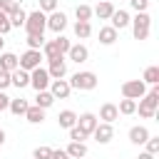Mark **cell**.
I'll use <instances>...</instances> for the list:
<instances>
[{
	"instance_id": "cell-41",
	"label": "cell",
	"mask_w": 159,
	"mask_h": 159,
	"mask_svg": "<svg viewBox=\"0 0 159 159\" xmlns=\"http://www.w3.org/2000/svg\"><path fill=\"white\" fill-rule=\"evenodd\" d=\"M50 159H70V157H67L65 149H52V157H50Z\"/></svg>"
},
{
	"instance_id": "cell-47",
	"label": "cell",
	"mask_w": 159,
	"mask_h": 159,
	"mask_svg": "<svg viewBox=\"0 0 159 159\" xmlns=\"http://www.w3.org/2000/svg\"><path fill=\"white\" fill-rule=\"evenodd\" d=\"M107 2H112V0H107Z\"/></svg>"
},
{
	"instance_id": "cell-17",
	"label": "cell",
	"mask_w": 159,
	"mask_h": 159,
	"mask_svg": "<svg viewBox=\"0 0 159 159\" xmlns=\"http://www.w3.org/2000/svg\"><path fill=\"white\" fill-rule=\"evenodd\" d=\"M114 10H117V7H114L112 2H107V0H99V5H97V7H92V15H97L99 20H109Z\"/></svg>"
},
{
	"instance_id": "cell-28",
	"label": "cell",
	"mask_w": 159,
	"mask_h": 159,
	"mask_svg": "<svg viewBox=\"0 0 159 159\" xmlns=\"http://www.w3.org/2000/svg\"><path fill=\"white\" fill-rule=\"evenodd\" d=\"M7 17H10V27H22V25H25V17H27V12H25L22 7H17V10H15V12H10Z\"/></svg>"
},
{
	"instance_id": "cell-44",
	"label": "cell",
	"mask_w": 159,
	"mask_h": 159,
	"mask_svg": "<svg viewBox=\"0 0 159 159\" xmlns=\"http://www.w3.org/2000/svg\"><path fill=\"white\" fill-rule=\"evenodd\" d=\"M2 144H5V129L0 127V147H2Z\"/></svg>"
},
{
	"instance_id": "cell-27",
	"label": "cell",
	"mask_w": 159,
	"mask_h": 159,
	"mask_svg": "<svg viewBox=\"0 0 159 159\" xmlns=\"http://www.w3.org/2000/svg\"><path fill=\"white\" fill-rule=\"evenodd\" d=\"M89 35H92V25L77 20V22H75V37H77V40H87Z\"/></svg>"
},
{
	"instance_id": "cell-10",
	"label": "cell",
	"mask_w": 159,
	"mask_h": 159,
	"mask_svg": "<svg viewBox=\"0 0 159 159\" xmlns=\"http://www.w3.org/2000/svg\"><path fill=\"white\" fill-rule=\"evenodd\" d=\"M92 137H94L97 144H109V142L114 139V129H112V124H107V122H97V127L92 129Z\"/></svg>"
},
{
	"instance_id": "cell-33",
	"label": "cell",
	"mask_w": 159,
	"mask_h": 159,
	"mask_svg": "<svg viewBox=\"0 0 159 159\" xmlns=\"http://www.w3.org/2000/svg\"><path fill=\"white\" fill-rule=\"evenodd\" d=\"M144 147H147L144 152H149V154L157 157V154H159V137H152V134H149V139L144 142Z\"/></svg>"
},
{
	"instance_id": "cell-14",
	"label": "cell",
	"mask_w": 159,
	"mask_h": 159,
	"mask_svg": "<svg viewBox=\"0 0 159 159\" xmlns=\"http://www.w3.org/2000/svg\"><path fill=\"white\" fill-rule=\"evenodd\" d=\"M97 114H92V112H82L80 117H77V127L82 129V132H87V134H92V129L97 127Z\"/></svg>"
},
{
	"instance_id": "cell-32",
	"label": "cell",
	"mask_w": 159,
	"mask_h": 159,
	"mask_svg": "<svg viewBox=\"0 0 159 159\" xmlns=\"http://www.w3.org/2000/svg\"><path fill=\"white\" fill-rule=\"evenodd\" d=\"M52 42H55V47L60 50V55H67V50H70V45H72V42H70V40L65 37V35H57V37H55Z\"/></svg>"
},
{
	"instance_id": "cell-40",
	"label": "cell",
	"mask_w": 159,
	"mask_h": 159,
	"mask_svg": "<svg viewBox=\"0 0 159 159\" xmlns=\"http://www.w3.org/2000/svg\"><path fill=\"white\" fill-rule=\"evenodd\" d=\"M17 7H20V0H7V2H5V7H2V12H5V15H10V12H15Z\"/></svg>"
},
{
	"instance_id": "cell-6",
	"label": "cell",
	"mask_w": 159,
	"mask_h": 159,
	"mask_svg": "<svg viewBox=\"0 0 159 159\" xmlns=\"http://www.w3.org/2000/svg\"><path fill=\"white\" fill-rule=\"evenodd\" d=\"M144 94H147V84L142 80H127L122 84V97L127 99H142Z\"/></svg>"
},
{
	"instance_id": "cell-21",
	"label": "cell",
	"mask_w": 159,
	"mask_h": 159,
	"mask_svg": "<svg viewBox=\"0 0 159 159\" xmlns=\"http://www.w3.org/2000/svg\"><path fill=\"white\" fill-rule=\"evenodd\" d=\"M22 117H25L30 124H40V122L45 119V109H42V107H37V104H30V107H27V112H25Z\"/></svg>"
},
{
	"instance_id": "cell-13",
	"label": "cell",
	"mask_w": 159,
	"mask_h": 159,
	"mask_svg": "<svg viewBox=\"0 0 159 159\" xmlns=\"http://www.w3.org/2000/svg\"><path fill=\"white\" fill-rule=\"evenodd\" d=\"M10 87H17V89H22V87H30V72L27 70H12L10 72Z\"/></svg>"
},
{
	"instance_id": "cell-34",
	"label": "cell",
	"mask_w": 159,
	"mask_h": 159,
	"mask_svg": "<svg viewBox=\"0 0 159 159\" xmlns=\"http://www.w3.org/2000/svg\"><path fill=\"white\" fill-rule=\"evenodd\" d=\"M87 137H89V134H87V132H82L77 124H75V127H70V139H72V142H84Z\"/></svg>"
},
{
	"instance_id": "cell-3",
	"label": "cell",
	"mask_w": 159,
	"mask_h": 159,
	"mask_svg": "<svg viewBox=\"0 0 159 159\" xmlns=\"http://www.w3.org/2000/svg\"><path fill=\"white\" fill-rule=\"evenodd\" d=\"M67 82H70V87H72V89L89 92V89H94V87H97V75H94V72H89V70H82V72H75Z\"/></svg>"
},
{
	"instance_id": "cell-38",
	"label": "cell",
	"mask_w": 159,
	"mask_h": 159,
	"mask_svg": "<svg viewBox=\"0 0 159 159\" xmlns=\"http://www.w3.org/2000/svg\"><path fill=\"white\" fill-rule=\"evenodd\" d=\"M129 5H132L137 12H147V7H149V0H129Z\"/></svg>"
},
{
	"instance_id": "cell-18",
	"label": "cell",
	"mask_w": 159,
	"mask_h": 159,
	"mask_svg": "<svg viewBox=\"0 0 159 159\" xmlns=\"http://www.w3.org/2000/svg\"><path fill=\"white\" fill-rule=\"evenodd\" d=\"M109 20H112V27H114V30H124V27L129 25V20H132V17H129V12H127V10H114Z\"/></svg>"
},
{
	"instance_id": "cell-43",
	"label": "cell",
	"mask_w": 159,
	"mask_h": 159,
	"mask_svg": "<svg viewBox=\"0 0 159 159\" xmlns=\"http://www.w3.org/2000/svg\"><path fill=\"white\" fill-rule=\"evenodd\" d=\"M137 159H157V157H154V154H149V152H142Z\"/></svg>"
},
{
	"instance_id": "cell-7",
	"label": "cell",
	"mask_w": 159,
	"mask_h": 159,
	"mask_svg": "<svg viewBox=\"0 0 159 159\" xmlns=\"http://www.w3.org/2000/svg\"><path fill=\"white\" fill-rule=\"evenodd\" d=\"M50 82H52V80H50V75H47L45 67H35V70H30V87H35V92L47 89Z\"/></svg>"
},
{
	"instance_id": "cell-5",
	"label": "cell",
	"mask_w": 159,
	"mask_h": 159,
	"mask_svg": "<svg viewBox=\"0 0 159 159\" xmlns=\"http://www.w3.org/2000/svg\"><path fill=\"white\" fill-rule=\"evenodd\" d=\"M45 57H42V52L40 50H25L20 57H17V67L20 70H35V67H40V62H42Z\"/></svg>"
},
{
	"instance_id": "cell-39",
	"label": "cell",
	"mask_w": 159,
	"mask_h": 159,
	"mask_svg": "<svg viewBox=\"0 0 159 159\" xmlns=\"http://www.w3.org/2000/svg\"><path fill=\"white\" fill-rule=\"evenodd\" d=\"M7 87H10V72L7 70H0V89L5 92Z\"/></svg>"
},
{
	"instance_id": "cell-46",
	"label": "cell",
	"mask_w": 159,
	"mask_h": 159,
	"mask_svg": "<svg viewBox=\"0 0 159 159\" xmlns=\"http://www.w3.org/2000/svg\"><path fill=\"white\" fill-rule=\"evenodd\" d=\"M5 2H7V0H0V10H2V7H5Z\"/></svg>"
},
{
	"instance_id": "cell-15",
	"label": "cell",
	"mask_w": 159,
	"mask_h": 159,
	"mask_svg": "<svg viewBox=\"0 0 159 159\" xmlns=\"http://www.w3.org/2000/svg\"><path fill=\"white\" fill-rule=\"evenodd\" d=\"M117 117H119V112H117V104H112V102H104V104L99 107V117H97V119H102V122L112 124Z\"/></svg>"
},
{
	"instance_id": "cell-20",
	"label": "cell",
	"mask_w": 159,
	"mask_h": 159,
	"mask_svg": "<svg viewBox=\"0 0 159 159\" xmlns=\"http://www.w3.org/2000/svg\"><path fill=\"white\" fill-rule=\"evenodd\" d=\"M147 139H149V129H147V127L137 124V127L129 129V142H132V144H144Z\"/></svg>"
},
{
	"instance_id": "cell-25",
	"label": "cell",
	"mask_w": 159,
	"mask_h": 159,
	"mask_svg": "<svg viewBox=\"0 0 159 159\" xmlns=\"http://www.w3.org/2000/svg\"><path fill=\"white\" fill-rule=\"evenodd\" d=\"M27 107H30V104H27V99H22V97H15V99H12V97H10V104H7V109H10L15 117L25 114V112H27Z\"/></svg>"
},
{
	"instance_id": "cell-11",
	"label": "cell",
	"mask_w": 159,
	"mask_h": 159,
	"mask_svg": "<svg viewBox=\"0 0 159 159\" xmlns=\"http://www.w3.org/2000/svg\"><path fill=\"white\" fill-rule=\"evenodd\" d=\"M50 92H52L55 99H67L70 92H72V87H70V82L62 77V80H52V82H50Z\"/></svg>"
},
{
	"instance_id": "cell-35",
	"label": "cell",
	"mask_w": 159,
	"mask_h": 159,
	"mask_svg": "<svg viewBox=\"0 0 159 159\" xmlns=\"http://www.w3.org/2000/svg\"><path fill=\"white\" fill-rule=\"evenodd\" d=\"M50 157H52V147H45V144L32 152V159H50Z\"/></svg>"
},
{
	"instance_id": "cell-30",
	"label": "cell",
	"mask_w": 159,
	"mask_h": 159,
	"mask_svg": "<svg viewBox=\"0 0 159 159\" xmlns=\"http://www.w3.org/2000/svg\"><path fill=\"white\" fill-rule=\"evenodd\" d=\"M75 17H77V20H82V22H89V20H92V7H89V5H84V2H82V5H77V7H75Z\"/></svg>"
},
{
	"instance_id": "cell-24",
	"label": "cell",
	"mask_w": 159,
	"mask_h": 159,
	"mask_svg": "<svg viewBox=\"0 0 159 159\" xmlns=\"http://www.w3.org/2000/svg\"><path fill=\"white\" fill-rule=\"evenodd\" d=\"M35 104H37V107H42V109H50V107L55 104L52 92H50V89H40V92H37V97H35Z\"/></svg>"
},
{
	"instance_id": "cell-26",
	"label": "cell",
	"mask_w": 159,
	"mask_h": 159,
	"mask_svg": "<svg viewBox=\"0 0 159 159\" xmlns=\"http://www.w3.org/2000/svg\"><path fill=\"white\" fill-rule=\"evenodd\" d=\"M142 82L144 84H159V67L157 65H149L142 75Z\"/></svg>"
},
{
	"instance_id": "cell-31",
	"label": "cell",
	"mask_w": 159,
	"mask_h": 159,
	"mask_svg": "<svg viewBox=\"0 0 159 159\" xmlns=\"http://www.w3.org/2000/svg\"><path fill=\"white\" fill-rule=\"evenodd\" d=\"M27 50H40L42 45H45V37L42 35H27Z\"/></svg>"
},
{
	"instance_id": "cell-45",
	"label": "cell",
	"mask_w": 159,
	"mask_h": 159,
	"mask_svg": "<svg viewBox=\"0 0 159 159\" xmlns=\"http://www.w3.org/2000/svg\"><path fill=\"white\" fill-rule=\"evenodd\" d=\"M2 37H5V35H0V50L5 47V40H2Z\"/></svg>"
},
{
	"instance_id": "cell-23",
	"label": "cell",
	"mask_w": 159,
	"mask_h": 159,
	"mask_svg": "<svg viewBox=\"0 0 159 159\" xmlns=\"http://www.w3.org/2000/svg\"><path fill=\"white\" fill-rule=\"evenodd\" d=\"M0 70H17V55L15 52H0Z\"/></svg>"
},
{
	"instance_id": "cell-29",
	"label": "cell",
	"mask_w": 159,
	"mask_h": 159,
	"mask_svg": "<svg viewBox=\"0 0 159 159\" xmlns=\"http://www.w3.org/2000/svg\"><path fill=\"white\" fill-rule=\"evenodd\" d=\"M117 112H119V114H134V112H137V99H127V97H124V99L117 104Z\"/></svg>"
},
{
	"instance_id": "cell-42",
	"label": "cell",
	"mask_w": 159,
	"mask_h": 159,
	"mask_svg": "<svg viewBox=\"0 0 159 159\" xmlns=\"http://www.w3.org/2000/svg\"><path fill=\"white\" fill-rule=\"evenodd\" d=\"M7 104H10V97L0 89V112H2V109H7Z\"/></svg>"
},
{
	"instance_id": "cell-36",
	"label": "cell",
	"mask_w": 159,
	"mask_h": 159,
	"mask_svg": "<svg viewBox=\"0 0 159 159\" xmlns=\"http://www.w3.org/2000/svg\"><path fill=\"white\" fill-rule=\"evenodd\" d=\"M37 10H42V12L47 15V12L57 10V0H40V7H37Z\"/></svg>"
},
{
	"instance_id": "cell-9",
	"label": "cell",
	"mask_w": 159,
	"mask_h": 159,
	"mask_svg": "<svg viewBox=\"0 0 159 159\" xmlns=\"http://www.w3.org/2000/svg\"><path fill=\"white\" fill-rule=\"evenodd\" d=\"M50 65H47V75H50V80H62L65 75H67V60L60 55V57H52V60H47Z\"/></svg>"
},
{
	"instance_id": "cell-2",
	"label": "cell",
	"mask_w": 159,
	"mask_h": 159,
	"mask_svg": "<svg viewBox=\"0 0 159 159\" xmlns=\"http://www.w3.org/2000/svg\"><path fill=\"white\" fill-rule=\"evenodd\" d=\"M22 27L27 30V35H45V30H47V15L42 10H32V12H27Z\"/></svg>"
},
{
	"instance_id": "cell-1",
	"label": "cell",
	"mask_w": 159,
	"mask_h": 159,
	"mask_svg": "<svg viewBox=\"0 0 159 159\" xmlns=\"http://www.w3.org/2000/svg\"><path fill=\"white\" fill-rule=\"evenodd\" d=\"M157 107H159V84H152V89H149V92L139 99L137 112H139V117L152 119V117L157 114Z\"/></svg>"
},
{
	"instance_id": "cell-22",
	"label": "cell",
	"mask_w": 159,
	"mask_h": 159,
	"mask_svg": "<svg viewBox=\"0 0 159 159\" xmlns=\"http://www.w3.org/2000/svg\"><path fill=\"white\" fill-rule=\"evenodd\" d=\"M57 124H60L62 129H70V127L77 124V114H75L72 109H62V112L57 114Z\"/></svg>"
},
{
	"instance_id": "cell-19",
	"label": "cell",
	"mask_w": 159,
	"mask_h": 159,
	"mask_svg": "<svg viewBox=\"0 0 159 159\" xmlns=\"http://www.w3.org/2000/svg\"><path fill=\"white\" fill-rule=\"evenodd\" d=\"M117 37H119V30H114L112 25L99 27V42H102V45H114Z\"/></svg>"
},
{
	"instance_id": "cell-16",
	"label": "cell",
	"mask_w": 159,
	"mask_h": 159,
	"mask_svg": "<svg viewBox=\"0 0 159 159\" xmlns=\"http://www.w3.org/2000/svg\"><path fill=\"white\" fill-rule=\"evenodd\" d=\"M65 152H67L70 159H84L87 157V144L84 142H70Z\"/></svg>"
},
{
	"instance_id": "cell-4",
	"label": "cell",
	"mask_w": 159,
	"mask_h": 159,
	"mask_svg": "<svg viewBox=\"0 0 159 159\" xmlns=\"http://www.w3.org/2000/svg\"><path fill=\"white\" fill-rule=\"evenodd\" d=\"M129 25H132L134 40H147L149 37V27H152V17H149V12H137L129 20Z\"/></svg>"
},
{
	"instance_id": "cell-37",
	"label": "cell",
	"mask_w": 159,
	"mask_h": 159,
	"mask_svg": "<svg viewBox=\"0 0 159 159\" xmlns=\"http://www.w3.org/2000/svg\"><path fill=\"white\" fill-rule=\"evenodd\" d=\"M10 30H12V27H10V17L0 10V35H7Z\"/></svg>"
},
{
	"instance_id": "cell-12",
	"label": "cell",
	"mask_w": 159,
	"mask_h": 159,
	"mask_svg": "<svg viewBox=\"0 0 159 159\" xmlns=\"http://www.w3.org/2000/svg\"><path fill=\"white\" fill-rule=\"evenodd\" d=\"M67 57H70L72 62L82 65V62H87V60H89V50H87V45L77 42V45H70V50H67Z\"/></svg>"
},
{
	"instance_id": "cell-8",
	"label": "cell",
	"mask_w": 159,
	"mask_h": 159,
	"mask_svg": "<svg viewBox=\"0 0 159 159\" xmlns=\"http://www.w3.org/2000/svg\"><path fill=\"white\" fill-rule=\"evenodd\" d=\"M67 27V15L62 10H52L47 12V30H52L55 35H62V30Z\"/></svg>"
}]
</instances>
